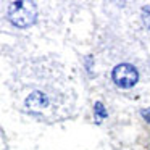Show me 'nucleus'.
Masks as SVG:
<instances>
[{
	"label": "nucleus",
	"mask_w": 150,
	"mask_h": 150,
	"mask_svg": "<svg viewBox=\"0 0 150 150\" xmlns=\"http://www.w3.org/2000/svg\"><path fill=\"white\" fill-rule=\"evenodd\" d=\"M7 18L16 28H29L37 20L36 5L31 2H10L7 10Z\"/></svg>",
	"instance_id": "f257e3e1"
},
{
	"label": "nucleus",
	"mask_w": 150,
	"mask_h": 150,
	"mask_svg": "<svg viewBox=\"0 0 150 150\" xmlns=\"http://www.w3.org/2000/svg\"><path fill=\"white\" fill-rule=\"evenodd\" d=\"M111 79L118 87L131 89L139 81V71H137L136 66L129 65V63H120L111 71Z\"/></svg>",
	"instance_id": "f03ea898"
},
{
	"label": "nucleus",
	"mask_w": 150,
	"mask_h": 150,
	"mask_svg": "<svg viewBox=\"0 0 150 150\" xmlns=\"http://www.w3.org/2000/svg\"><path fill=\"white\" fill-rule=\"evenodd\" d=\"M24 107L29 113H40L50 107V98L47 94L40 91H34L29 97L24 100Z\"/></svg>",
	"instance_id": "7ed1b4c3"
},
{
	"label": "nucleus",
	"mask_w": 150,
	"mask_h": 150,
	"mask_svg": "<svg viewBox=\"0 0 150 150\" xmlns=\"http://www.w3.org/2000/svg\"><path fill=\"white\" fill-rule=\"evenodd\" d=\"M107 116H108V113H107V110H105L103 103H102V102H95V105H94V120H95V123L100 124Z\"/></svg>",
	"instance_id": "20e7f679"
},
{
	"label": "nucleus",
	"mask_w": 150,
	"mask_h": 150,
	"mask_svg": "<svg viewBox=\"0 0 150 150\" xmlns=\"http://www.w3.org/2000/svg\"><path fill=\"white\" fill-rule=\"evenodd\" d=\"M142 21H144V26L150 31V7L142 8Z\"/></svg>",
	"instance_id": "39448f33"
},
{
	"label": "nucleus",
	"mask_w": 150,
	"mask_h": 150,
	"mask_svg": "<svg viewBox=\"0 0 150 150\" xmlns=\"http://www.w3.org/2000/svg\"><path fill=\"white\" fill-rule=\"evenodd\" d=\"M140 113H142V116H144V118H145L147 123H150V108H144V110L140 111Z\"/></svg>",
	"instance_id": "423d86ee"
}]
</instances>
